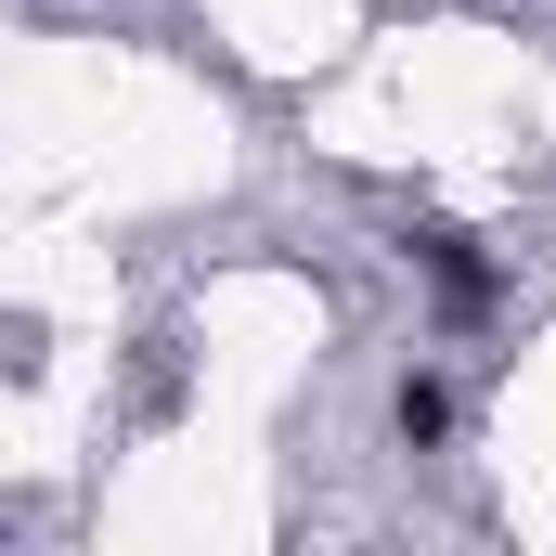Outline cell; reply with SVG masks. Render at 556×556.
Segmentation results:
<instances>
[{"label":"cell","instance_id":"cell-1","mask_svg":"<svg viewBox=\"0 0 556 556\" xmlns=\"http://www.w3.org/2000/svg\"><path fill=\"white\" fill-rule=\"evenodd\" d=\"M389 247H402V273L427 285V311H440V337H479V324L505 311V260H492V247H479L466 220H427V207H415V220H402Z\"/></svg>","mask_w":556,"mask_h":556},{"label":"cell","instance_id":"cell-2","mask_svg":"<svg viewBox=\"0 0 556 556\" xmlns=\"http://www.w3.org/2000/svg\"><path fill=\"white\" fill-rule=\"evenodd\" d=\"M466 440V389L440 376V363H402V389H389V453H415V466H440Z\"/></svg>","mask_w":556,"mask_h":556}]
</instances>
